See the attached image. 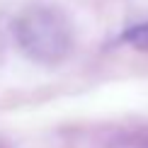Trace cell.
Returning <instances> with one entry per match:
<instances>
[{"mask_svg": "<svg viewBox=\"0 0 148 148\" xmlns=\"http://www.w3.org/2000/svg\"><path fill=\"white\" fill-rule=\"evenodd\" d=\"M126 44H131L134 49H141V51H148V22L146 24H136L129 32L121 36Z\"/></svg>", "mask_w": 148, "mask_h": 148, "instance_id": "cell-2", "label": "cell"}, {"mask_svg": "<svg viewBox=\"0 0 148 148\" xmlns=\"http://www.w3.org/2000/svg\"><path fill=\"white\" fill-rule=\"evenodd\" d=\"M17 44L39 63H58L73 49V29L63 12L53 8H32L15 24Z\"/></svg>", "mask_w": 148, "mask_h": 148, "instance_id": "cell-1", "label": "cell"}]
</instances>
